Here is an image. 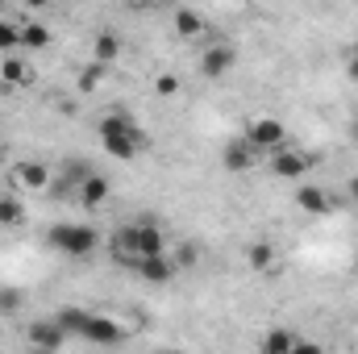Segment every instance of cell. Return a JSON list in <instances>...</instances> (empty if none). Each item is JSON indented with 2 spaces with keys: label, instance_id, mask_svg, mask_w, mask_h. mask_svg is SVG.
Instances as JSON below:
<instances>
[{
  "label": "cell",
  "instance_id": "277c9868",
  "mask_svg": "<svg viewBox=\"0 0 358 354\" xmlns=\"http://www.w3.org/2000/svg\"><path fill=\"white\" fill-rule=\"evenodd\" d=\"M267 163H271V176H275V179H304V171H308L317 159L283 142V146H275V150L267 155Z\"/></svg>",
  "mask_w": 358,
  "mask_h": 354
},
{
  "label": "cell",
  "instance_id": "5bb4252c",
  "mask_svg": "<svg viewBox=\"0 0 358 354\" xmlns=\"http://www.w3.org/2000/svg\"><path fill=\"white\" fill-rule=\"evenodd\" d=\"M117 55H121V38L117 34H96V42H92V63H100V67H113L117 63Z\"/></svg>",
  "mask_w": 358,
  "mask_h": 354
},
{
  "label": "cell",
  "instance_id": "9c48e42d",
  "mask_svg": "<svg viewBox=\"0 0 358 354\" xmlns=\"http://www.w3.org/2000/svg\"><path fill=\"white\" fill-rule=\"evenodd\" d=\"M134 271H138L146 283H167V279L176 275V259H171V255H142V259L134 263Z\"/></svg>",
  "mask_w": 358,
  "mask_h": 354
},
{
  "label": "cell",
  "instance_id": "ac0fdd59",
  "mask_svg": "<svg viewBox=\"0 0 358 354\" xmlns=\"http://www.w3.org/2000/svg\"><path fill=\"white\" fill-rule=\"evenodd\" d=\"M25 225V204L17 196H0V229H17Z\"/></svg>",
  "mask_w": 358,
  "mask_h": 354
},
{
  "label": "cell",
  "instance_id": "4316f807",
  "mask_svg": "<svg viewBox=\"0 0 358 354\" xmlns=\"http://www.w3.org/2000/svg\"><path fill=\"white\" fill-rule=\"evenodd\" d=\"M346 76L358 84V50H355V55H346Z\"/></svg>",
  "mask_w": 358,
  "mask_h": 354
},
{
  "label": "cell",
  "instance_id": "7a4b0ae2",
  "mask_svg": "<svg viewBox=\"0 0 358 354\" xmlns=\"http://www.w3.org/2000/svg\"><path fill=\"white\" fill-rule=\"evenodd\" d=\"M100 142H104V150H108L113 159L134 163V159H138V150L146 146V134L134 125V117H129V113H108V117L100 121Z\"/></svg>",
  "mask_w": 358,
  "mask_h": 354
},
{
  "label": "cell",
  "instance_id": "52a82bcc",
  "mask_svg": "<svg viewBox=\"0 0 358 354\" xmlns=\"http://www.w3.org/2000/svg\"><path fill=\"white\" fill-rule=\"evenodd\" d=\"M246 138H250L263 155H271L275 146H283V142H287V125H283L279 117H255V121H250V129H246Z\"/></svg>",
  "mask_w": 358,
  "mask_h": 354
},
{
  "label": "cell",
  "instance_id": "f546056e",
  "mask_svg": "<svg viewBox=\"0 0 358 354\" xmlns=\"http://www.w3.org/2000/svg\"><path fill=\"white\" fill-rule=\"evenodd\" d=\"M142 4H163V0H142Z\"/></svg>",
  "mask_w": 358,
  "mask_h": 354
},
{
  "label": "cell",
  "instance_id": "83f0119b",
  "mask_svg": "<svg viewBox=\"0 0 358 354\" xmlns=\"http://www.w3.org/2000/svg\"><path fill=\"white\" fill-rule=\"evenodd\" d=\"M29 8H50V0H29Z\"/></svg>",
  "mask_w": 358,
  "mask_h": 354
},
{
  "label": "cell",
  "instance_id": "8fae6325",
  "mask_svg": "<svg viewBox=\"0 0 358 354\" xmlns=\"http://www.w3.org/2000/svg\"><path fill=\"white\" fill-rule=\"evenodd\" d=\"M13 183H17V187H34V192H38V187H46V183H50V167H46V163H38V159H25V163H17V167H13Z\"/></svg>",
  "mask_w": 358,
  "mask_h": 354
},
{
  "label": "cell",
  "instance_id": "6da1fadb",
  "mask_svg": "<svg viewBox=\"0 0 358 354\" xmlns=\"http://www.w3.org/2000/svg\"><path fill=\"white\" fill-rule=\"evenodd\" d=\"M108 250H113V259H117V263L134 267L142 255H167V238H163V229H159L150 217H142V221H134V225L117 229V234H113V242H108Z\"/></svg>",
  "mask_w": 358,
  "mask_h": 354
},
{
  "label": "cell",
  "instance_id": "44dd1931",
  "mask_svg": "<svg viewBox=\"0 0 358 354\" xmlns=\"http://www.w3.org/2000/svg\"><path fill=\"white\" fill-rule=\"evenodd\" d=\"M200 29H204V21H200V13H196V8H179V13H176V34H179V38H196Z\"/></svg>",
  "mask_w": 358,
  "mask_h": 354
},
{
  "label": "cell",
  "instance_id": "4fadbf2b",
  "mask_svg": "<svg viewBox=\"0 0 358 354\" xmlns=\"http://www.w3.org/2000/svg\"><path fill=\"white\" fill-rule=\"evenodd\" d=\"M76 192H80V204H88V208H100V204L108 200V192H113V187H108V179H104V176H96V171H92V176L84 179L80 187H76Z\"/></svg>",
  "mask_w": 358,
  "mask_h": 354
},
{
  "label": "cell",
  "instance_id": "ba28073f",
  "mask_svg": "<svg viewBox=\"0 0 358 354\" xmlns=\"http://www.w3.org/2000/svg\"><path fill=\"white\" fill-rule=\"evenodd\" d=\"M25 338H29V346H38V351H59V346H67V338H71V334L50 317V321H34Z\"/></svg>",
  "mask_w": 358,
  "mask_h": 354
},
{
  "label": "cell",
  "instance_id": "603a6c76",
  "mask_svg": "<svg viewBox=\"0 0 358 354\" xmlns=\"http://www.w3.org/2000/svg\"><path fill=\"white\" fill-rule=\"evenodd\" d=\"M21 304H25V296H21L17 288H0V313H4V317L21 313Z\"/></svg>",
  "mask_w": 358,
  "mask_h": 354
},
{
  "label": "cell",
  "instance_id": "f1b7e54d",
  "mask_svg": "<svg viewBox=\"0 0 358 354\" xmlns=\"http://www.w3.org/2000/svg\"><path fill=\"white\" fill-rule=\"evenodd\" d=\"M350 196H358V179H350Z\"/></svg>",
  "mask_w": 358,
  "mask_h": 354
},
{
  "label": "cell",
  "instance_id": "7c38bea8",
  "mask_svg": "<svg viewBox=\"0 0 358 354\" xmlns=\"http://www.w3.org/2000/svg\"><path fill=\"white\" fill-rule=\"evenodd\" d=\"M0 80H4V88H25V84L34 80V71H29V63H25L21 55H4V63H0Z\"/></svg>",
  "mask_w": 358,
  "mask_h": 354
},
{
  "label": "cell",
  "instance_id": "30bf717a",
  "mask_svg": "<svg viewBox=\"0 0 358 354\" xmlns=\"http://www.w3.org/2000/svg\"><path fill=\"white\" fill-rule=\"evenodd\" d=\"M234 59H238L234 46H208V50L200 55V76H204V80H221V76L234 67Z\"/></svg>",
  "mask_w": 358,
  "mask_h": 354
},
{
  "label": "cell",
  "instance_id": "2e32d148",
  "mask_svg": "<svg viewBox=\"0 0 358 354\" xmlns=\"http://www.w3.org/2000/svg\"><path fill=\"white\" fill-rule=\"evenodd\" d=\"M296 204H300L304 213H313V217H325V213H329V192H325V187H300V192H296Z\"/></svg>",
  "mask_w": 358,
  "mask_h": 354
},
{
  "label": "cell",
  "instance_id": "3957f363",
  "mask_svg": "<svg viewBox=\"0 0 358 354\" xmlns=\"http://www.w3.org/2000/svg\"><path fill=\"white\" fill-rule=\"evenodd\" d=\"M46 242H50V250L63 255V259H92L96 246H100V234H96L92 225H80V221H63V225H55V229L46 234Z\"/></svg>",
  "mask_w": 358,
  "mask_h": 354
},
{
  "label": "cell",
  "instance_id": "d6986e66",
  "mask_svg": "<svg viewBox=\"0 0 358 354\" xmlns=\"http://www.w3.org/2000/svg\"><path fill=\"white\" fill-rule=\"evenodd\" d=\"M17 50H21V21L0 17V55H17Z\"/></svg>",
  "mask_w": 358,
  "mask_h": 354
},
{
  "label": "cell",
  "instance_id": "e0dca14e",
  "mask_svg": "<svg viewBox=\"0 0 358 354\" xmlns=\"http://www.w3.org/2000/svg\"><path fill=\"white\" fill-rule=\"evenodd\" d=\"M259 351L263 354H296L300 351V338H292L287 330H271L267 338L259 342Z\"/></svg>",
  "mask_w": 358,
  "mask_h": 354
},
{
  "label": "cell",
  "instance_id": "8992f818",
  "mask_svg": "<svg viewBox=\"0 0 358 354\" xmlns=\"http://www.w3.org/2000/svg\"><path fill=\"white\" fill-rule=\"evenodd\" d=\"M80 338H84L88 346H121V342H125V330H121L113 317L88 309V317H84V325H80Z\"/></svg>",
  "mask_w": 358,
  "mask_h": 354
},
{
  "label": "cell",
  "instance_id": "ffe728a7",
  "mask_svg": "<svg viewBox=\"0 0 358 354\" xmlns=\"http://www.w3.org/2000/svg\"><path fill=\"white\" fill-rule=\"evenodd\" d=\"M246 263L255 267V271H267V267L275 263V246H271V242H250V246H246Z\"/></svg>",
  "mask_w": 358,
  "mask_h": 354
},
{
  "label": "cell",
  "instance_id": "7402d4cb",
  "mask_svg": "<svg viewBox=\"0 0 358 354\" xmlns=\"http://www.w3.org/2000/svg\"><path fill=\"white\" fill-rule=\"evenodd\" d=\"M88 176H92L88 163H76V159H71V163H67V171H63V179H59V187H80Z\"/></svg>",
  "mask_w": 358,
  "mask_h": 354
},
{
  "label": "cell",
  "instance_id": "cb8c5ba5",
  "mask_svg": "<svg viewBox=\"0 0 358 354\" xmlns=\"http://www.w3.org/2000/svg\"><path fill=\"white\" fill-rule=\"evenodd\" d=\"M104 71H108V67H100V63L84 67V71H80V92H96V84L104 80Z\"/></svg>",
  "mask_w": 358,
  "mask_h": 354
},
{
  "label": "cell",
  "instance_id": "d4e9b609",
  "mask_svg": "<svg viewBox=\"0 0 358 354\" xmlns=\"http://www.w3.org/2000/svg\"><path fill=\"white\" fill-rule=\"evenodd\" d=\"M155 92H159V96H176V92H179V80L167 71V76H159V80H155Z\"/></svg>",
  "mask_w": 358,
  "mask_h": 354
},
{
  "label": "cell",
  "instance_id": "4dcf8cb0",
  "mask_svg": "<svg viewBox=\"0 0 358 354\" xmlns=\"http://www.w3.org/2000/svg\"><path fill=\"white\" fill-rule=\"evenodd\" d=\"M0 17H4V0H0Z\"/></svg>",
  "mask_w": 358,
  "mask_h": 354
},
{
  "label": "cell",
  "instance_id": "9a60e30c",
  "mask_svg": "<svg viewBox=\"0 0 358 354\" xmlns=\"http://www.w3.org/2000/svg\"><path fill=\"white\" fill-rule=\"evenodd\" d=\"M46 46H50L46 21H21V50H46Z\"/></svg>",
  "mask_w": 358,
  "mask_h": 354
},
{
  "label": "cell",
  "instance_id": "484cf974",
  "mask_svg": "<svg viewBox=\"0 0 358 354\" xmlns=\"http://www.w3.org/2000/svg\"><path fill=\"white\" fill-rule=\"evenodd\" d=\"M176 267H196V246H179Z\"/></svg>",
  "mask_w": 358,
  "mask_h": 354
},
{
  "label": "cell",
  "instance_id": "5b68a950",
  "mask_svg": "<svg viewBox=\"0 0 358 354\" xmlns=\"http://www.w3.org/2000/svg\"><path fill=\"white\" fill-rule=\"evenodd\" d=\"M259 159H263V150L242 134V138H229L225 146H221V167L225 171H234V176H242V171H255L259 167Z\"/></svg>",
  "mask_w": 358,
  "mask_h": 354
}]
</instances>
